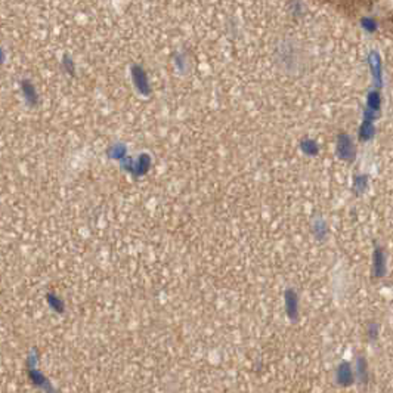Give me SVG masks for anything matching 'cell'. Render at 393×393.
<instances>
[{
    "label": "cell",
    "instance_id": "6da1fadb",
    "mask_svg": "<svg viewBox=\"0 0 393 393\" xmlns=\"http://www.w3.org/2000/svg\"><path fill=\"white\" fill-rule=\"evenodd\" d=\"M287 310H288V315L291 316V318H294V313H296V310H297V306H296V296H294V293H288L287 294Z\"/></svg>",
    "mask_w": 393,
    "mask_h": 393
},
{
    "label": "cell",
    "instance_id": "7a4b0ae2",
    "mask_svg": "<svg viewBox=\"0 0 393 393\" xmlns=\"http://www.w3.org/2000/svg\"><path fill=\"white\" fill-rule=\"evenodd\" d=\"M362 27L369 31V33H372V31H376V28H377V23L372 20V18H364L362 20Z\"/></svg>",
    "mask_w": 393,
    "mask_h": 393
}]
</instances>
